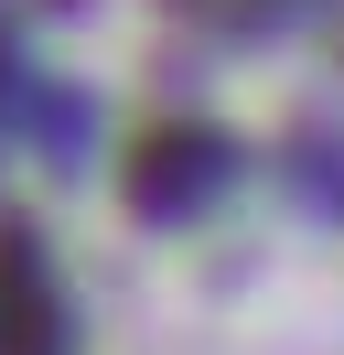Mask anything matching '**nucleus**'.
I'll return each mask as SVG.
<instances>
[{
  "label": "nucleus",
  "instance_id": "obj_1",
  "mask_svg": "<svg viewBox=\"0 0 344 355\" xmlns=\"http://www.w3.org/2000/svg\"><path fill=\"white\" fill-rule=\"evenodd\" d=\"M0 355H64V302L33 237H0Z\"/></svg>",
  "mask_w": 344,
  "mask_h": 355
}]
</instances>
